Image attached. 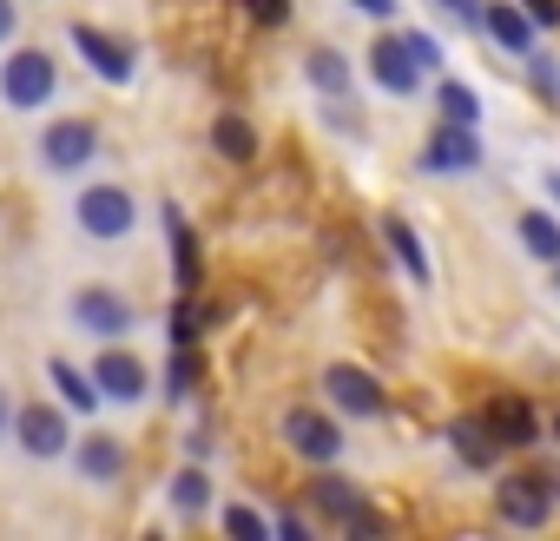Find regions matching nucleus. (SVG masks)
Returning a JSON list of instances; mask_svg holds the SVG:
<instances>
[{
    "instance_id": "nucleus-1",
    "label": "nucleus",
    "mask_w": 560,
    "mask_h": 541,
    "mask_svg": "<svg viewBox=\"0 0 560 541\" xmlns=\"http://www.w3.org/2000/svg\"><path fill=\"white\" fill-rule=\"evenodd\" d=\"M553 502H560L553 475H508V482H494V508H501L508 528H540L553 515Z\"/></svg>"
},
{
    "instance_id": "nucleus-2",
    "label": "nucleus",
    "mask_w": 560,
    "mask_h": 541,
    "mask_svg": "<svg viewBox=\"0 0 560 541\" xmlns=\"http://www.w3.org/2000/svg\"><path fill=\"white\" fill-rule=\"evenodd\" d=\"M54 60L34 47V54H14L8 67H0V100H8V106H21V113H34V106H47L54 100Z\"/></svg>"
},
{
    "instance_id": "nucleus-3",
    "label": "nucleus",
    "mask_w": 560,
    "mask_h": 541,
    "mask_svg": "<svg viewBox=\"0 0 560 541\" xmlns=\"http://www.w3.org/2000/svg\"><path fill=\"white\" fill-rule=\"evenodd\" d=\"M481 165V139H475V126H455V119H442V133L422 146V172H435V179H455V172H475Z\"/></svg>"
},
{
    "instance_id": "nucleus-4",
    "label": "nucleus",
    "mask_w": 560,
    "mask_h": 541,
    "mask_svg": "<svg viewBox=\"0 0 560 541\" xmlns=\"http://www.w3.org/2000/svg\"><path fill=\"white\" fill-rule=\"evenodd\" d=\"M311 508H324L330 521H343V528H357V534H383V515L363 508V495H357L343 475H317V482H311Z\"/></svg>"
},
{
    "instance_id": "nucleus-5",
    "label": "nucleus",
    "mask_w": 560,
    "mask_h": 541,
    "mask_svg": "<svg viewBox=\"0 0 560 541\" xmlns=\"http://www.w3.org/2000/svg\"><path fill=\"white\" fill-rule=\"evenodd\" d=\"M93 152H100V133H93L86 119H54V126L40 133V159H47V172H80Z\"/></svg>"
},
{
    "instance_id": "nucleus-6",
    "label": "nucleus",
    "mask_w": 560,
    "mask_h": 541,
    "mask_svg": "<svg viewBox=\"0 0 560 541\" xmlns=\"http://www.w3.org/2000/svg\"><path fill=\"white\" fill-rule=\"evenodd\" d=\"M284 442H291L304 462H337V456H343V429H337L330 416H317V410H291V416H284Z\"/></svg>"
},
{
    "instance_id": "nucleus-7",
    "label": "nucleus",
    "mask_w": 560,
    "mask_h": 541,
    "mask_svg": "<svg viewBox=\"0 0 560 541\" xmlns=\"http://www.w3.org/2000/svg\"><path fill=\"white\" fill-rule=\"evenodd\" d=\"M80 225H86L93 238H126V231H132V198H126L119 185H86V192H80Z\"/></svg>"
},
{
    "instance_id": "nucleus-8",
    "label": "nucleus",
    "mask_w": 560,
    "mask_h": 541,
    "mask_svg": "<svg viewBox=\"0 0 560 541\" xmlns=\"http://www.w3.org/2000/svg\"><path fill=\"white\" fill-rule=\"evenodd\" d=\"M370 67H376V87H383V93H416V87L429 80V73L409 60V41H402V34H383V41L370 47Z\"/></svg>"
},
{
    "instance_id": "nucleus-9",
    "label": "nucleus",
    "mask_w": 560,
    "mask_h": 541,
    "mask_svg": "<svg viewBox=\"0 0 560 541\" xmlns=\"http://www.w3.org/2000/svg\"><path fill=\"white\" fill-rule=\"evenodd\" d=\"M324 383H330V403H337L343 416H383V403H389L383 383H376L370 370H350V364H337Z\"/></svg>"
},
{
    "instance_id": "nucleus-10",
    "label": "nucleus",
    "mask_w": 560,
    "mask_h": 541,
    "mask_svg": "<svg viewBox=\"0 0 560 541\" xmlns=\"http://www.w3.org/2000/svg\"><path fill=\"white\" fill-rule=\"evenodd\" d=\"M488 429H494L501 449H534L540 442V416H534L527 396H494L488 403Z\"/></svg>"
},
{
    "instance_id": "nucleus-11",
    "label": "nucleus",
    "mask_w": 560,
    "mask_h": 541,
    "mask_svg": "<svg viewBox=\"0 0 560 541\" xmlns=\"http://www.w3.org/2000/svg\"><path fill=\"white\" fill-rule=\"evenodd\" d=\"M73 47L86 54V67H93L100 80H113V87L132 80V47H126V41H113V34H100V27L80 21V27H73Z\"/></svg>"
},
{
    "instance_id": "nucleus-12",
    "label": "nucleus",
    "mask_w": 560,
    "mask_h": 541,
    "mask_svg": "<svg viewBox=\"0 0 560 541\" xmlns=\"http://www.w3.org/2000/svg\"><path fill=\"white\" fill-rule=\"evenodd\" d=\"M73 318H80L93 337H106V344L132 331V304H126L119 291H80V298H73Z\"/></svg>"
},
{
    "instance_id": "nucleus-13",
    "label": "nucleus",
    "mask_w": 560,
    "mask_h": 541,
    "mask_svg": "<svg viewBox=\"0 0 560 541\" xmlns=\"http://www.w3.org/2000/svg\"><path fill=\"white\" fill-rule=\"evenodd\" d=\"M93 383H100V396L139 403V396H145V364H139L132 350H106V357L93 364Z\"/></svg>"
},
{
    "instance_id": "nucleus-14",
    "label": "nucleus",
    "mask_w": 560,
    "mask_h": 541,
    "mask_svg": "<svg viewBox=\"0 0 560 541\" xmlns=\"http://www.w3.org/2000/svg\"><path fill=\"white\" fill-rule=\"evenodd\" d=\"M14 429H21V449H27V456H60V449H67V416L47 410V403H27V410L14 416Z\"/></svg>"
},
{
    "instance_id": "nucleus-15",
    "label": "nucleus",
    "mask_w": 560,
    "mask_h": 541,
    "mask_svg": "<svg viewBox=\"0 0 560 541\" xmlns=\"http://www.w3.org/2000/svg\"><path fill=\"white\" fill-rule=\"evenodd\" d=\"M165 238H172V285L198 291L205 285V264H198V238H191V225H185L178 205H165Z\"/></svg>"
},
{
    "instance_id": "nucleus-16",
    "label": "nucleus",
    "mask_w": 560,
    "mask_h": 541,
    "mask_svg": "<svg viewBox=\"0 0 560 541\" xmlns=\"http://www.w3.org/2000/svg\"><path fill=\"white\" fill-rule=\"evenodd\" d=\"M481 27H488V41L501 47V54H534V21H527V8H508V0H501V8H481Z\"/></svg>"
},
{
    "instance_id": "nucleus-17",
    "label": "nucleus",
    "mask_w": 560,
    "mask_h": 541,
    "mask_svg": "<svg viewBox=\"0 0 560 541\" xmlns=\"http://www.w3.org/2000/svg\"><path fill=\"white\" fill-rule=\"evenodd\" d=\"M448 442H455V456H462L468 469H494V456H501V442H494V429H488V416H455V429H448Z\"/></svg>"
},
{
    "instance_id": "nucleus-18",
    "label": "nucleus",
    "mask_w": 560,
    "mask_h": 541,
    "mask_svg": "<svg viewBox=\"0 0 560 541\" xmlns=\"http://www.w3.org/2000/svg\"><path fill=\"white\" fill-rule=\"evenodd\" d=\"M211 146H218V159H231V165H250V159H257V133L244 126V113H218V119H211Z\"/></svg>"
},
{
    "instance_id": "nucleus-19",
    "label": "nucleus",
    "mask_w": 560,
    "mask_h": 541,
    "mask_svg": "<svg viewBox=\"0 0 560 541\" xmlns=\"http://www.w3.org/2000/svg\"><path fill=\"white\" fill-rule=\"evenodd\" d=\"M119 469H126V442L119 436H86L80 442V475L86 482H119Z\"/></svg>"
},
{
    "instance_id": "nucleus-20",
    "label": "nucleus",
    "mask_w": 560,
    "mask_h": 541,
    "mask_svg": "<svg viewBox=\"0 0 560 541\" xmlns=\"http://www.w3.org/2000/svg\"><path fill=\"white\" fill-rule=\"evenodd\" d=\"M383 238H389V251L402 257V270L416 285H429V251H422V238H416V225L409 218H383Z\"/></svg>"
},
{
    "instance_id": "nucleus-21",
    "label": "nucleus",
    "mask_w": 560,
    "mask_h": 541,
    "mask_svg": "<svg viewBox=\"0 0 560 541\" xmlns=\"http://www.w3.org/2000/svg\"><path fill=\"white\" fill-rule=\"evenodd\" d=\"M47 377L60 383V396H67L73 410H86V416L100 410V383H93V377H80V370H73L67 357H54V364H47Z\"/></svg>"
},
{
    "instance_id": "nucleus-22",
    "label": "nucleus",
    "mask_w": 560,
    "mask_h": 541,
    "mask_svg": "<svg viewBox=\"0 0 560 541\" xmlns=\"http://www.w3.org/2000/svg\"><path fill=\"white\" fill-rule=\"evenodd\" d=\"M211 318H218V304H191V291H185V298L172 304V324H165V331H172V344H198Z\"/></svg>"
},
{
    "instance_id": "nucleus-23",
    "label": "nucleus",
    "mask_w": 560,
    "mask_h": 541,
    "mask_svg": "<svg viewBox=\"0 0 560 541\" xmlns=\"http://www.w3.org/2000/svg\"><path fill=\"white\" fill-rule=\"evenodd\" d=\"M521 244H527L534 257H547V264H560V225H553L547 211H521Z\"/></svg>"
},
{
    "instance_id": "nucleus-24",
    "label": "nucleus",
    "mask_w": 560,
    "mask_h": 541,
    "mask_svg": "<svg viewBox=\"0 0 560 541\" xmlns=\"http://www.w3.org/2000/svg\"><path fill=\"white\" fill-rule=\"evenodd\" d=\"M304 73H311V87H317V93H350V60H343V54H330V47H317Z\"/></svg>"
},
{
    "instance_id": "nucleus-25",
    "label": "nucleus",
    "mask_w": 560,
    "mask_h": 541,
    "mask_svg": "<svg viewBox=\"0 0 560 541\" xmlns=\"http://www.w3.org/2000/svg\"><path fill=\"white\" fill-rule=\"evenodd\" d=\"M172 508H178V515H205V508H211L205 469H178V475H172Z\"/></svg>"
},
{
    "instance_id": "nucleus-26",
    "label": "nucleus",
    "mask_w": 560,
    "mask_h": 541,
    "mask_svg": "<svg viewBox=\"0 0 560 541\" xmlns=\"http://www.w3.org/2000/svg\"><path fill=\"white\" fill-rule=\"evenodd\" d=\"M442 119H455V126H475V119H481V100H475L462 80H442Z\"/></svg>"
},
{
    "instance_id": "nucleus-27",
    "label": "nucleus",
    "mask_w": 560,
    "mask_h": 541,
    "mask_svg": "<svg viewBox=\"0 0 560 541\" xmlns=\"http://www.w3.org/2000/svg\"><path fill=\"white\" fill-rule=\"evenodd\" d=\"M224 528H231L237 541H264V534H277V528H270L257 508H244V502H237V508H224Z\"/></svg>"
},
{
    "instance_id": "nucleus-28",
    "label": "nucleus",
    "mask_w": 560,
    "mask_h": 541,
    "mask_svg": "<svg viewBox=\"0 0 560 541\" xmlns=\"http://www.w3.org/2000/svg\"><path fill=\"white\" fill-rule=\"evenodd\" d=\"M205 377V364H198V350L191 344H178V357H172V396H191V383Z\"/></svg>"
},
{
    "instance_id": "nucleus-29",
    "label": "nucleus",
    "mask_w": 560,
    "mask_h": 541,
    "mask_svg": "<svg viewBox=\"0 0 560 541\" xmlns=\"http://www.w3.org/2000/svg\"><path fill=\"white\" fill-rule=\"evenodd\" d=\"M527 80H534V93H540V100H560V60L527 54Z\"/></svg>"
},
{
    "instance_id": "nucleus-30",
    "label": "nucleus",
    "mask_w": 560,
    "mask_h": 541,
    "mask_svg": "<svg viewBox=\"0 0 560 541\" xmlns=\"http://www.w3.org/2000/svg\"><path fill=\"white\" fill-rule=\"evenodd\" d=\"M244 14H250L257 27H284V21H291V0H244Z\"/></svg>"
},
{
    "instance_id": "nucleus-31",
    "label": "nucleus",
    "mask_w": 560,
    "mask_h": 541,
    "mask_svg": "<svg viewBox=\"0 0 560 541\" xmlns=\"http://www.w3.org/2000/svg\"><path fill=\"white\" fill-rule=\"evenodd\" d=\"M402 41H409V60H416V67H422V73H435V67H442V47H435V41H429V34H416V27H409V34H402Z\"/></svg>"
},
{
    "instance_id": "nucleus-32",
    "label": "nucleus",
    "mask_w": 560,
    "mask_h": 541,
    "mask_svg": "<svg viewBox=\"0 0 560 541\" xmlns=\"http://www.w3.org/2000/svg\"><path fill=\"white\" fill-rule=\"evenodd\" d=\"M534 27H560V0H521Z\"/></svg>"
},
{
    "instance_id": "nucleus-33",
    "label": "nucleus",
    "mask_w": 560,
    "mask_h": 541,
    "mask_svg": "<svg viewBox=\"0 0 560 541\" xmlns=\"http://www.w3.org/2000/svg\"><path fill=\"white\" fill-rule=\"evenodd\" d=\"M270 528H277V534H284V541H304V534H311V521H304L298 508H291V515H277Z\"/></svg>"
},
{
    "instance_id": "nucleus-34",
    "label": "nucleus",
    "mask_w": 560,
    "mask_h": 541,
    "mask_svg": "<svg viewBox=\"0 0 560 541\" xmlns=\"http://www.w3.org/2000/svg\"><path fill=\"white\" fill-rule=\"evenodd\" d=\"M442 8H448L455 21H468V27H481V0H442Z\"/></svg>"
},
{
    "instance_id": "nucleus-35",
    "label": "nucleus",
    "mask_w": 560,
    "mask_h": 541,
    "mask_svg": "<svg viewBox=\"0 0 560 541\" xmlns=\"http://www.w3.org/2000/svg\"><path fill=\"white\" fill-rule=\"evenodd\" d=\"M350 8L370 14V21H389V14H396V0H350Z\"/></svg>"
},
{
    "instance_id": "nucleus-36",
    "label": "nucleus",
    "mask_w": 560,
    "mask_h": 541,
    "mask_svg": "<svg viewBox=\"0 0 560 541\" xmlns=\"http://www.w3.org/2000/svg\"><path fill=\"white\" fill-rule=\"evenodd\" d=\"M14 27H21V14H14V0H0V41H14Z\"/></svg>"
},
{
    "instance_id": "nucleus-37",
    "label": "nucleus",
    "mask_w": 560,
    "mask_h": 541,
    "mask_svg": "<svg viewBox=\"0 0 560 541\" xmlns=\"http://www.w3.org/2000/svg\"><path fill=\"white\" fill-rule=\"evenodd\" d=\"M8 416H14V410H8V390H0V436H8Z\"/></svg>"
},
{
    "instance_id": "nucleus-38",
    "label": "nucleus",
    "mask_w": 560,
    "mask_h": 541,
    "mask_svg": "<svg viewBox=\"0 0 560 541\" xmlns=\"http://www.w3.org/2000/svg\"><path fill=\"white\" fill-rule=\"evenodd\" d=\"M547 198H553V205H560V172H553V179H547Z\"/></svg>"
},
{
    "instance_id": "nucleus-39",
    "label": "nucleus",
    "mask_w": 560,
    "mask_h": 541,
    "mask_svg": "<svg viewBox=\"0 0 560 541\" xmlns=\"http://www.w3.org/2000/svg\"><path fill=\"white\" fill-rule=\"evenodd\" d=\"M553 436H560V410H553Z\"/></svg>"
}]
</instances>
